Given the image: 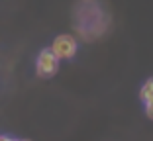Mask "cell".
<instances>
[{
  "label": "cell",
  "instance_id": "1",
  "mask_svg": "<svg viewBox=\"0 0 153 141\" xmlns=\"http://www.w3.org/2000/svg\"><path fill=\"white\" fill-rule=\"evenodd\" d=\"M76 49H79V43H76V39L73 35H69V33L57 35L51 41V47H49V51L59 61L61 59H73L76 55Z\"/></svg>",
  "mask_w": 153,
  "mask_h": 141
},
{
  "label": "cell",
  "instance_id": "2",
  "mask_svg": "<svg viewBox=\"0 0 153 141\" xmlns=\"http://www.w3.org/2000/svg\"><path fill=\"white\" fill-rule=\"evenodd\" d=\"M36 71H37V75L43 77V78L53 77L59 71V59L49 49H41L39 55H37V59H36Z\"/></svg>",
  "mask_w": 153,
  "mask_h": 141
},
{
  "label": "cell",
  "instance_id": "3",
  "mask_svg": "<svg viewBox=\"0 0 153 141\" xmlns=\"http://www.w3.org/2000/svg\"><path fill=\"white\" fill-rule=\"evenodd\" d=\"M140 98H141L143 102L153 100V78L145 80V84L141 86V90H140Z\"/></svg>",
  "mask_w": 153,
  "mask_h": 141
},
{
  "label": "cell",
  "instance_id": "4",
  "mask_svg": "<svg viewBox=\"0 0 153 141\" xmlns=\"http://www.w3.org/2000/svg\"><path fill=\"white\" fill-rule=\"evenodd\" d=\"M145 114H147V118L153 120V100L145 102Z\"/></svg>",
  "mask_w": 153,
  "mask_h": 141
},
{
  "label": "cell",
  "instance_id": "5",
  "mask_svg": "<svg viewBox=\"0 0 153 141\" xmlns=\"http://www.w3.org/2000/svg\"><path fill=\"white\" fill-rule=\"evenodd\" d=\"M0 141H18V139H12V137H8V135H0Z\"/></svg>",
  "mask_w": 153,
  "mask_h": 141
},
{
  "label": "cell",
  "instance_id": "6",
  "mask_svg": "<svg viewBox=\"0 0 153 141\" xmlns=\"http://www.w3.org/2000/svg\"><path fill=\"white\" fill-rule=\"evenodd\" d=\"M18 141H32V139H18Z\"/></svg>",
  "mask_w": 153,
  "mask_h": 141
}]
</instances>
